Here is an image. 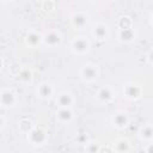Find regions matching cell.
I'll return each mask as SVG.
<instances>
[{"label": "cell", "mask_w": 153, "mask_h": 153, "mask_svg": "<svg viewBox=\"0 0 153 153\" xmlns=\"http://www.w3.org/2000/svg\"><path fill=\"white\" fill-rule=\"evenodd\" d=\"M31 139H32L33 142H36V143H41V142L44 140V134H43V131L39 130V129L33 130V131L31 133Z\"/></svg>", "instance_id": "cell-1"}, {"label": "cell", "mask_w": 153, "mask_h": 153, "mask_svg": "<svg viewBox=\"0 0 153 153\" xmlns=\"http://www.w3.org/2000/svg\"><path fill=\"white\" fill-rule=\"evenodd\" d=\"M84 75H85V78H87V79H93V78L97 75V72H96V69H94L93 67L88 66V67H86V68L84 69Z\"/></svg>", "instance_id": "cell-2"}, {"label": "cell", "mask_w": 153, "mask_h": 153, "mask_svg": "<svg viewBox=\"0 0 153 153\" xmlns=\"http://www.w3.org/2000/svg\"><path fill=\"white\" fill-rule=\"evenodd\" d=\"M1 102H2V104H5V105L12 104V102H13V96H12V93H10V92H4L2 96H1Z\"/></svg>", "instance_id": "cell-3"}, {"label": "cell", "mask_w": 153, "mask_h": 153, "mask_svg": "<svg viewBox=\"0 0 153 153\" xmlns=\"http://www.w3.org/2000/svg\"><path fill=\"white\" fill-rule=\"evenodd\" d=\"M45 41H47V43H49V44H56V43H59L60 38H59V36H57L56 33L50 32L49 35H47Z\"/></svg>", "instance_id": "cell-4"}, {"label": "cell", "mask_w": 153, "mask_h": 153, "mask_svg": "<svg viewBox=\"0 0 153 153\" xmlns=\"http://www.w3.org/2000/svg\"><path fill=\"white\" fill-rule=\"evenodd\" d=\"M87 48V43L84 41V39H76L74 42V49L79 50V51H82Z\"/></svg>", "instance_id": "cell-5"}, {"label": "cell", "mask_w": 153, "mask_h": 153, "mask_svg": "<svg viewBox=\"0 0 153 153\" xmlns=\"http://www.w3.org/2000/svg\"><path fill=\"white\" fill-rule=\"evenodd\" d=\"M73 23L76 25V26H82L85 23H86V18L81 14H78V16H74L73 18Z\"/></svg>", "instance_id": "cell-6"}, {"label": "cell", "mask_w": 153, "mask_h": 153, "mask_svg": "<svg viewBox=\"0 0 153 153\" xmlns=\"http://www.w3.org/2000/svg\"><path fill=\"white\" fill-rule=\"evenodd\" d=\"M114 121H115V123H116L117 126H120V127H123V126H126V123H127V118H126L124 115H117V116H115Z\"/></svg>", "instance_id": "cell-7"}, {"label": "cell", "mask_w": 153, "mask_h": 153, "mask_svg": "<svg viewBox=\"0 0 153 153\" xmlns=\"http://www.w3.org/2000/svg\"><path fill=\"white\" fill-rule=\"evenodd\" d=\"M99 98L102 100H109L111 98V93L108 88H102V91L99 92Z\"/></svg>", "instance_id": "cell-8"}, {"label": "cell", "mask_w": 153, "mask_h": 153, "mask_svg": "<svg viewBox=\"0 0 153 153\" xmlns=\"http://www.w3.org/2000/svg\"><path fill=\"white\" fill-rule=\"evenodd\" d=\"M59 117L61 120H63V121H67V120H69L72 117V115H71V111H68V110L65 109V110H61L59 112Z\"/></svg>", "instance_id": "cell-9"}, {"label": "cell", "mask_w": 153, "mask_h": 153, "mask_svg": "<svg viewBox=\"0 0 153 153\" xmlns=\"http://www.w3.org/2000/svg\"><path fill=\"white\" fill-rule=\"evenodd\" d=\"M127 94L129 96V97H136L137 94H139V88L137 87H133V86H129L128 88H127Z\"/></svg>", "instance_id": "cell-10"}, {"label": "cell", "mask_w": 153, "mask_h": 153, "mask_svg": "<svg viewBox=\"0 0 153 153\" xmlns=\"http://www.w3.org/2000/svg\"><path fill=\"white\" fill-rule=\"evenodd\" d=\"M27 42L31 43L32 45H35V44H37V43L39 42V36L36 35V33H31V35H29V37H27Z\"/></svg>", "instance_id": "cell-11"}, {"label": "cell", "mask_w": 153, "mask_h": 153, "mask_svg": "<svg viewBox=\"0 0 153 153\" xmlns=\"http://www.w3.org/2000/svg\"><path fill=\"white\" fill-rule=\"evenodd\" d=\"M60 104L61 105H63V106H66V105H69L71 104V97L68 96V94H62L61 97H60Z\"/></svg>", "instance_id": "cell-12"}, {"label": "cell", "mask_w": 153, "mask_h": 153, "mask_svg": "<svg viewBox=\"0 0 153 153\" xmlns=\"http://www.w3.org/2000/svg\"><path fill=\"white\" fill-rule=\"evenodd\" d=\"M94 33H96L99 38L104 37V35H105V27H104V26H102V25L97 26V27H96V30H94Z\"/></svg>", "instance_id": "cell-13"}, {"label": "cell", "mask_w": 153, "mask_h": 153, "mask_svg": "<svg viewBox=\"0 0 153 153\" xmlns=\"http://www.w3.org/2000/svg\"><path fill=\"white\" fill-rule=\"evenodd\" d=\"M41 93H42V96H44V97L49 96V94H50V87H49V85H42V87H41Z\"/></svg>", "instance_id": "cell-14"}, {"label": "cell", "mask_w": 153, "mask_h": 153, "mask_svg": "<svg viewBox=\"0 0 153 153\" xmlns=\"http://www.w3.org/2000/svg\"><path fill=\"white\" fill-rule=\"evenodd\" d=\"M142 135H143L145 137H151V136L153 135V129L149 128V127H146V128L142 130Z\"/></svg>", "instance_id": "cell-15"}, {"label": "cell", "mask_w": 153, "mask_h": 153, "mask_svg": "<svg viewBox=\"0 0 153 153\" xmlns=\"http://www.w3.org/2000/svg\"><path fill=\"white\" fill-rule=\"evenodd\" d=\"M22 78H23V79H29V78H30V73H29L27 71L23 72V74H22Z\"/></svg>", "instance_id": "cell-16"}]
</instances>
